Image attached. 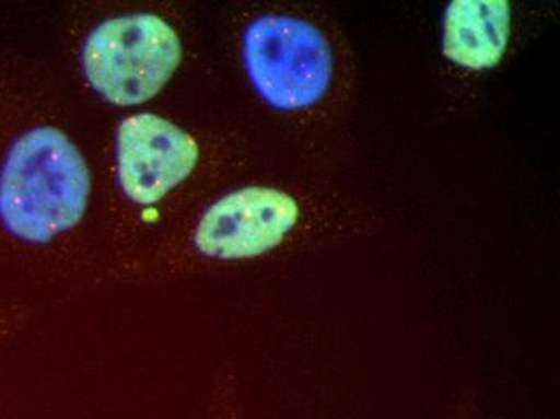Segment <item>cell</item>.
I'll return each mask as SVG.
<instances>
[{
    "label": "cell",
    "mask_w": 560,
    "mask_h": 419,
    "mask_svg": "<svg viewBox=\"0 0 560 419\" xmlns=\"http://www.w3.org/2000/svg\"><path fill=\"white\" fill-rule=\"evenodd\" d=\"M203 419H245L241 394L231 380L218 384Z\"/></svg>",
    "instance_id": "7"
},
{
    "label": "cell",
    "mask_w": 560,
    "mask_h": 419,
    "mask_svg": "<svg viewBox=\"0 0 560 419\" xmlns=\"http://www.w3.org/2000/svg\"><path fill=\"white\" fill-rule=\"evenodd\" d=\"M25 318L26 313L22 306H0V340L19 329Z\"/></svg>",
    "instance_id": "8"
},
{
    "label": "cell",
    "mask_w": 560,
    "mask_h": 419,
    "mask_svg": "<svg viewBox=\"0 0 560 419\" xmlns=\"http://www.w3.org/2000/svg\"><path fill=\"white\" fill-rule=\"evenodd\" d=\"M244 63L253 88L278 110H302L323 98L334 74L332 50L305 20L265 15L244 34Z\"/></svg>",
    "instance_id": "3"
},
{
    "label": "cell",
    "mask_w": 560,
    "mask_h": 419,
    "mask_svg": "<svg viewBox=\"0 0 560 419\" xmlns=\"http://www.w3.org/2000/svg\"><path fill=\"white\" fill-rule=\"evenodd\" d=\"M439 419H487L477 408H460V410L453 411V414L448 415V417H443Z\"/></svg>",
    "instance_id": "9"
},
{
    "label": "cell",
    "mask_w": 560,
    "mask_h": 419,
    "mask_svg": "<svg viewBox=\"0 0 560 419\" xmlns=\"http://www.w3.org/2000/svg\"><path fill=\"white\" fill-rule=\"evenodd\" d=\"M509 34L508 0H456L446 10L443 53L470 70L493 68L503 60Z\"/></svg>",
    "instance_id": "6"
},
{
    "label": "cell",
    "mask_w": 560,
    "mask_h": 419,
    "mask_svg": "<svg viewBox=\"0 0 560 419\" xmlns=\"http://www.w3.org/2000/svg\"><path fill=\"white\" fill-rule=\"evenodd\" d=\"M198 159L196 139L159 115H131L116 132L119 186L139 206L163 200L192 175Z\"/></svg>",
    "instance_id": "5"
},
{
    "label": "cell",
    "mask_w": 560,
    "mask_h": 419,
    "mask_svg": "<svg viewBox=\"0 0 560 419\" xmlns=\"http://www.w3.org/2000/svg\"><path fill=\"white\" fill-rule=\"evenodd\" d=\"M299 220V203L289 194L244 187L205 211L190 236V252L218 264L253 260L280 247Z\"/></svg>",
    "instance_id": "4"
},
{
    "label": "cell",
    "mask_w": 560,
    "mask_h": 419,
    "mask_svg": "<svg viewBox=\"0 0 560 419\" xmlns=\"http://www.w3.org/2000/svg\"><path fill=\"white\" fill-rule=\"evenodd\" d=\"M91 194L83 153L50 123L16 129L0 150V233L40 251L81 223Z\"/></svg>",
    "instance_id": "1"
},
{
    "label": "cell",
    "mask_w": 560,
    "mask_h": 419,
    "mask_svg": "<svg viewBox=\"0 0 560 419\" xmlns=\"http://www.w3.org/2000/svg\"><path fill=\"white\" fill-rule=\"evenodd\" d=\"M183 60V44L168 22L152 13L107 20L89 34L83 70L92 90L119 107L150 101Z\"/></svg>",
    "instance_id": "2"
}]
</instances>
